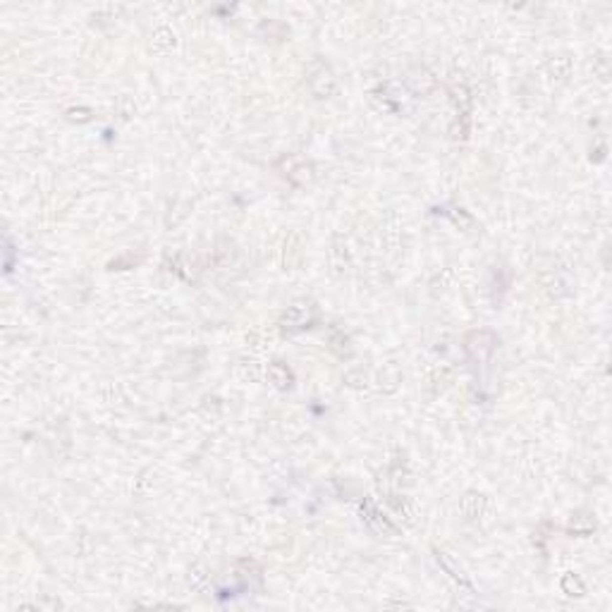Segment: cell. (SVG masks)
Masks as SVG:
<instances>
[{
  "instance_id": "obj_2",
  "label": "cell",
  "mask_w": 612,
  "mask_h": 612,
  "mask_svg": "<svg viewBox=\"0 0 612 612\" xmlns=\"http://www.w3.org/2000/svg\"><path fill=\"white\" fill-rule=\"evenodd\" d=\"M562 588H564V591H572V588H574V591H577L574 595L584 593V588H581V584H579V579H574V574H567V577H564V581H562Z\"/></svg>"
},
{
  "instance_id": "obj_1",
  "label": "cell",
  "mask_w": 612,
  "mask_h": 612,
  "mask_svg": "<svg viewBox=\"0 0 612 612\" xmlns=\"http://www.w3.org/2000/svg\"><path fill=\"white\" fill-rule=\"evenodd\" d=\"M271 378L275 380V385H280V387H287L289 380H292V376H289V371L285 366H280V364H275V366H271Z\"/></svg>"
}]
</instances>
